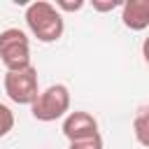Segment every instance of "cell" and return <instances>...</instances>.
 I'll return each instance as SVG.
<instances>
[{"instance_id":"obj_12","label":"cell","mask_w":149,"mask_h":149,"mask_svg":"<svg viewBox=\"0 0 149 149\" xmlns=\"http://www.w3.org/2000/svg\"><path fill=\"white\" fill-rule=\"evenodd\" d=\"M42 149H44V147H42Z\"/></svg>"},{"instance_id":"obj_11","label":"cell","mask_w":149,"mask_h":149,"mask_svg":"<svg viewBox=\"0 0 149 149\" xmlns=\"http://www.w3.org/2000/svg\"><path fill=\"white\" fill-rule=\"evenodd\" d=\"M91 7H93L95 12H114L116 7H121V2H119V0H93Z\"/></svg>"},{"instance_id":"obj_8","label":"cell","mask_w":149,"mask_h":149,"mask_svg":"<svg viewBox=\"0 0 149 149\" xmlns=\"http://www.w3.org/2000/svg\"><path fill=\"white\" fill-rule=\"evenodd\" d=\"M12 128H14V114H12V109L7 105L0 102V137L9 135Z\"/></svg>"},{"instance_id":"obj_1","label":"cell","mask_w":149,"mask_h":149,"mask_svg":"<svg viewBox=\"0 0 149 149\" xmlns=\"http://www.w3.org/2000/svg\"><path fill=\"white\" fill-rule=\"evenodd\" d=\"M26 26L28 30L33 33V37H37V42H44V44H51V42H58L63 30H65V21H63V14L47 0H35L26 7Z\"/></svg>"},{"instance_id":"obj_9","label":"cell","mask_w":149,"mask_h":149,"mask_svg":"<svg viewBox=\"0 0 149 149\" xmlns=\"http://www.w3.org/2000/svg\"><path fill=\"white\" fill-rule=\"evenodd\" d=\"M68 149H102V137L100 135H93V137H86V140L70 142Z\"/></svg>"},{"instance_id":"obj_3","label":"cell","mask_w":149,"mask_h":149,"mask_svg":"<svg viewBox=\"0 0 149 149\" xmlns=\"http://www.w3.org/2000/svg\"><path fill=\"white\" fill-rule=\"evenodd\" d=\"M0 61L7 72L30 68V40L21 28H7L0 33Z\"/></svg>"},{"instance_id":"obj_5","label":"cell","mask_w":149,"mask_h":149,"mask_svg":"<svg viewBox=\"0 0 149 149\" xmlns=\"http://www.w3.org/2000/svg\"><path fill=\"white\" fill-rule=\"evenodd\" d=\"M63 135H65L70 142H77V140H86V137L100 135L98 121H95L93 114H88V112H84V109L68 112V114L63 116Z\"/></svg>"},{"instance_id":"obj_4","label":"cell","mask_w":149,"mask_h":149,"mask_svg":"<svg viewBox=\"0 0 149 149\" xmlns=\"http://www.w3.org/2000/svg\"><path fill=\"white\" fill-rule=\"evenodd\" d=\"M5 93L12 102L16 105H33V100L40 93V81H37V70L23 68V70H14V72H5L2 79Z\"/></svg>"},{"instance_id":"obj_2","label":"cell","mask_w":149,"mask_h":149,"mask_svg":"<svg viewBox=\"0 0 149 149\" xmlns=\"http://www.w3.org/2000/svg\"><path fill=\"white\" fill-rule=\"evenodd\" d=\"M68 112H70V91H68L65 84L47 86L44 91L37 93V98L30 105V114L37 121H44V123L63 119Z\"/></svg>"},{"instance_id":"obj_6","label":"cell","mask_w":149,"mask_h":149,"mask_svg":"<svg viewBox=\"0 0 149 149\" xmlns=\"http://www.w3.org/2000/svg\"><path fill=\"white\" fill-rule=\"evenodd\" d=\"M121 21L128 30L149 28V0H126L121 2Z\"/></svg>"},{"instance_id":"obj_10","label":"cell","mask_w":149,"mask_h":149,"mask_svg":"<svg viewBox=\"0 0 149 149\" xmlns=\"http://www.w3.org/2000/svg\"><path fill=\"white\" fill-rule=\"evenodd\" d=\"M54 7L58 12H79L84 7V0H74V2H70V0H56Z\"/></svg>"},{"instance_id":"obj_7","label":"cell","mask_w":149,"mask_h":149,"mask_svg":"<svg viewBox=\"0 0 149 149\" xmlns=\"http://www.w3.org/2000/svg\"><path fill=\"white\" fill-rule=\"evenodd\" d=\"M133 135L140 147H149V107L142 105L133 119Z\"/></svg>"}]
</instances>
